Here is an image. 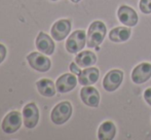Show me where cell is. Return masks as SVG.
<instances>
[{"label":"cell","mask_w":151,"mask_h":140,"mask_svg":"<svg viewBox=\"0 0 151 140\" xmlns=\"http://www.w3.org/2000/svg\"><path fill=\"white\" fill-rule=\"evenodd\" d=\"M107 33V29L103 22L95 21L90 25L86 36V45L88 48H97L103 42L104 38Z\"/></svg>","instance_id":"obj_1"},{"label":"cell","mask_w":151,"mask_h":140,"mask_svg":"<svg viewBox=\"0 0 151 140\" xmlns=\"http://www.w3.org/2000/svg\"><path fill=\"white\" fill-rule=\"evenodd\" d=\"M72 105L68 101H63L52 108L50 118L55 125H63L72 115Z\"/></svg>","instance_id":"obj_2"},{"label":"cell","mask_w":151,"mask_h":140,"mask_svg":"<svg viewBox=\"0 0 151 140\" xmlns=\"http://www.w3.org/2000/svg\"><path fill=\"white\" fill-rule=\"evenodd\" d=\"M27 61L31 68L39 72L48 71L52 66L50 60L41 52H32L27 56Z\"/></svg>","instance_id":"obj_3"},{"label":"cell","mask_w":151,"mask_h":140,"mask_svg":"<svg viewBox=\"0 0 151 140\" xmlns=\"http://www.w3.org/2000/svg\"><path fill=\"white\" fill-rule=\"evenodd\" d=\"M86 42V34L84 30H76L68 37L66 41V50L70 54H76L84 48Z\"/></svg>","instance_id":"obj_4"},{"label":"cell","mask_w":151,"mask_h":140,"mask_svg":"<svg viewBox=\"0 0 151 140\" xmlns=\"http://www.w3.org/2000/svg\"><path fill=\"white\" fill-rule=\"evenodd\" d=\"M22 126V115L19 111H10L2 121V131L6 134H14Z\"/></svg>","instance_id":"obj_5"},{"label":"cell","mask_w":151,"mask_h":140,"mask_svg":"<svg viewBox=\"0 0 151 140\" xmlns=\"http://www.w3.org/2000/svg\"><path fill=\"white\" fill-rule=\"evenodd\" d=\"M123 80V72L118 69H113L105 75L103 79V88L107 92H114L120 87Z\"/></svg>","instance_id":"obj_6"},{"label":"cell","mask_w":151,"mask_h":140,"mask_svg":"<svg viewBox=\"0 0 151 140\" xmlns=\"http://www.w3.org/2000/svg\"><path fill=\"white\" fill-rule=\"evenodd\" d=\"M23 121L26 128L33 129L37 126L39 121V110L35 103L31 102L23 108Z\"/></svg>","instance_id":"obj_7"},{"label":"cell","mask_w":151,"mask_h":140,"mask_svg":"<svg viewBox=\"0 0 151 140\" xmlns=\"http://www.w3.org/2000/svg\"><path fill=\"white\" fill-rule=\"evenodd\" d=\"M71 31V21L67 19L59 20L52 25L50 29V34L57 41H62L68 36Z\"/></svg>","instance_id":"obj_8"},{"label":"cell","mask_w":151,"mask_h":140,"mask_svg":"<svg viewBox=\"0 0 151 140\" xmlns=\"http://www.w3.org/2000/svg\"><path fill=\"white\" fill-rule=\"evenodd\" d=\"M151 77V64L150 63H141L134 68L132 72V80L135 84H141L146 82Z\"/></svg>","instance_id":"obj_9"},{"label":"cell","mask_w":151,"mask_h":140,"mask_svg":"<svg viewBox=\"0 0 151 140\" xmlns=\"http://www.w3.org/2000/svg\"><path fill=\"white\" fill-rule=\"evenodd\" d=\"M117 17L120 23L129 27H134L138 23V14L132 7L121 5L117 10Z\"/></svg>","instance_id":"obj_10"},{"label":"cell","mask_w":151,"mask_h":140,"mask_svg":"<svg viewBox=\"0 0 151 140\" xmlns=\"http://www.w3.org/2000/svg\"><path fill=\"white\" fill-rule=\"evenodd\" d=\"M80 98L82 102L90 107H98L100 103V94L93 87L86 86L80 90Z\"/></svg>","instance_id":"obj_11"},{"label":"cell","mask_w":151,"mask_h":140,"mask_svg":"<svg viewBox=\"0 0 151 140\" xmlns=\"http://www.w3.org/2000/svg\"><path fill=\"white\" fill-rule=\"evenodd\" d=\"M77 84V79L73 73H65L61 75L56 82V88L59 93H68Z\"/></svg>","instance_id":"obj_12"},{"label":"cell","mask_w":151,"mask_h":140,"mask_svg":"<svg viewBox=\"0 0 151 140\" xmlns=\"http://www.w3.org/2000/svg\"><path fill=\"white\" fill-rule=\"evenodd\" d=\"M36 48L39 52L43 53V54L52 55L55 52V42L54 40L50 38V36L45 34L44 32H39V34L36 37Z\"/></svg>","instance_id":"obj_13"},{"label":"cell","mask_w":151,"mask_h":140,"mask_svg":"<svg viewBox=\"0 0 151 140\" xmlns=\"http://www.w3.org/2000/svg\"><path fill=\"white\" fill-rule=\"evenodd\" d=\"M100 72L96 67H88L83 69L78 75V82L82 86H91L98 82Z\"/></svg>","instance_id":"obj_14"},{"label":"cell","mask_w":151,"mask_h":140,"mask_svg":"<svg viewBox=\"0 0 151 140\" xmlns=\"http://www.w3.org/2000/svg\"><path fill=\"white\" fill-rule=\"evenodd\" d=\"M36 88L40 95L43 97H54L56 95V84L48 78H41L36 82Z\"/></svg>","instance_id":"obj_15"},{"label":"cell","mask_w":151,"mask_h":140,"mask_svg":"<svg viewBox=\"0 0 151 140\" xmlns=\"http://www.w3.org/2000/svg\"><path fill=\"white\" fill-rule=\"evenodd\" d=\"M116 135V127L112 122L106 121L102 123L98 130V138L100 140H112Z\"/></svg>","instance_id":"obj_16"},{"label":"cell","mask_w":151,"mask_h":140,"mask_svg":"<svg viewBox=\"0 0 151 140\" xmlns=\"http://www.w3.org/2000/svg\"><path fill=\"white\" fill-rule=\"evenodd\" d=\"M75 63L79 67L88 68L97 63V56L95 55V53L90 52V51H84V52L79 53L75 57Z\"/></svg>","instance_id":"obj_17"},{"label":"cell","mask_w":151,"mask_h":140,"mask_svg":"<svg viewBox=\"0 0 151 140\" xmlns=\"http://www.w3.org/2000/svg\"><path fill=\"white\" fill-rule=\"evenodd\" d=\"M131 29L125 27H116L109 33V39L113 42H124L131 36Z\"/></svg>","instance_id":"obj_18"},{"label":"cell","mask_w":151,"mask_h":140,"mask_svg":"<svg viewBox=\"0 0 151 140\" xmlns=\"http://www.w3.org/2000/svg\"><path fill=\"white\" fill-rule=\"evenodd\" d=\"M139 8L143 14H151V0H140Z\"/></svg>","instance_id":"obj_19"},{"label":"cell","mask_w":151,"mask_h":140,"mask_svg":"<svg viewBox=\"0 0 151 140\" xmlns=\"http://www.w3.org/2000/svg\"><path fill=\"white\" fill-rule=\"evenodd\" d=\"M6 53H7V50H6V48L4 46V44L0 43V64H1L4 61V59H5Z\"/></svg>","instance_id":"obj_20"},{"label":"cell","mask_w":151,"mask_h":140,"mask_svg":"<svg viewBox=\"0 0 151 140\" xmlns=\"http://www.w3.org/2000/svg\"><path fill=\"white\" fill-rule=\"evenodd\" d=\"M144 99L151 106V88H148L147 90H145V92H144Z\"/></svg>","instance_id":"obj_21"},{"label":"cell","mask_w":151,"mask_h":140,"mask_svg":"<svg viewBox=\"0 0 151 140\" xmlns=\"http://www.w3.org/2000/svg\"><path fill=\"white\" fill-rule=\"evenodd\" d=\"M70 70H71L72 73L76 74V75H79L80 74V69L78 68V66H76V63H71L70 64Z\"/></svg>","instance_id":"obj_22"},{"label":"cell","mask_w":151,"mask_h":140,"mask_svg":"<svg viewBox=\"0 0 151 140\" xmlns=\"http://www.w3.org/2000/svg\"><path fill=\"white\" fill-rule=\"evenodd\" d=\"M70 1H72L73 3H78V2H79L80 0H70Z\"/></svg>","instance_id":"obj_23"},{"label":"cell","mask_w":151,"mask_h":140,"mask_svg":"<svg viewBox=\"0 0 151 140\" xmlns=\"http://www.w3.org/2000/svg\"><path fill=\"white\" fill-rule=\"evenodd\" d=\"M52 1H58V0H52Z\"/></svg>","instance_id":"obj_24"}]
</instances>
